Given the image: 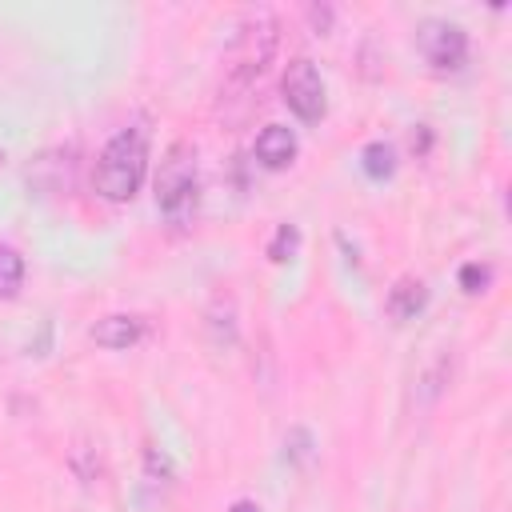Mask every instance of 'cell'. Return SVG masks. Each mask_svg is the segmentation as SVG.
I'll return each instance as SVG.
<instances>
[{
  "instance_id": "cell-10",
  "label": "cell",
  "mask_w": 512,
  "mask_h": 512,
  "mask_svg": "<svg viewBox=\"0 0 512 512\" xmlns=\"http://www.w3.org/2000/svg\"><path fill=\"white\" fill-rule=\"evenodd\" d=\"M24 284V256L12 244H0V296H16Z\"/></svg>"
},
{
  "instance_id": "cell-7",
  "label": "cell",
  "mask_w": 512,
  "mask_h": 512,
  "mask_svg": "<svg viewBox=\"0 0 512 512\" xmlns=\"http://www.w3.org/2000/svg\"><path fill=\"white\" fill-rule=\"evenodd\" d=\"M252 152H256V160L268 172H280V168H288L296 160L300 144H296V132L288 124H264L260 136H256V144H252Z\"/></svg>"
},
{
  "instance_id": "cell-14",
  "label": "cell",
  "mask_w": 512,
  "mask_h": 512,
  "mask_svg": "<svg viewBox=\"0 0 512 512\" xmlns=\"http://www.w3.org/2000/svg\"><path fill=\"white\" fill-rule=\"evenodd\" d=\"M488 280H492V268H488V264H464V268H460V288L472 292V296L484 292Z\"/></svg>"
},
{
  "instance_id": "cell-2",
  "label": "cell",
  "mask_w": 512,
  "mask_h": 512,
  "mask_svg": "<svg viewBox=\"0 0 512 512\" xmlns=\"http://www.w3.org/2000/svg\"><path fill=\"white\" fill-rule=\"evenodd\" d=\"M144 172H148V132L144 128H120L104 152L96 156V172H92V184L104 200L112 204H124L140 192L144 184Z\"/></svg>"
},
{
  "instance_id": "cell-3",
  "label": "cell",
  "mask_w": 512,
  "mask_h": 512,
  "mask_svg": "<svg viewBox=\"0 0 512 512\" xmlns=\"http://www.w3.org/2000/svg\"><path fill=\"white\" fill-rule=\"evenodd\" d=\"M156 208L168 216V220H184L192 208H196V196H200V168H196V148L188 140H176L168 144L160 168H156Z\"/></svg>"
},
{
  "instance_id": "cell-9",
  "label": "cell",
  "mask_w": 512,
  "mask_h": 512,
  "mask_svg": "<svg viewBox=\"0 0 512 512\" xmlns=\"http://www.w3.org/2000/svg\"><path fill=\"white\" fill-rule=\"evenodd\" d=\"M448 372H452V360H448V356H440V360H432V364L424 368V376L416 380V408H432V404L444 396Z\"/></svg>"
},
{
  "instance_id": "cell-4",
  "label": "cell",
  "mask_w": 512,
  "mask_h": 512,
  "mask_svg": "<svg viewBox=\"0 0 512 512\" xmlns=\"http://www.w3.org/2000/svg\"><path fill=\"white\" fill-rule=\"evenodd\" d=\"M280 92H284V104H288V112L296 120H304V124L324 120L328 96H324V80H320V72H316V64L308 56H296L288 64V72L280 80Z\"/></svg>"
},
{
  "instance_id": "cell-5",
  "label": "cell",
  "mask_w": 512,
  "mask_h": 512,
  "mask_svg": "<svg viewBox=\"0 0 512 512\" xmlns=\"http://www.w3.org/2000/svg\"><path fill=\"white\" fill-rule=\"evenodd\" d=\"M416 44L436 72H460L468 60V32L452 20H424L416 28Z\"/></svg>"
},
{
  "instance_id": "cell-8",
  "label": "cell",
  "mask_w": 512,
  "mask_h": 512,
  "mask_svg": "<svg viewBox=\"0 0 512 512\" xmlns=\"http://www.w3.org/2000/svg\"><path fill=\"white\" fill-rule=\"evenodd\" d=\"M424 304H428V288H424V280H416V276H400V280L388 288V300H384V308H388V316H392L396 324L412 320Z\"/></svg>"
},
{
  "instance_id": "cell-1",
  "label": "cell",
  "mask_w": 512,
  "mask_h": 512,
  "mask_svg": "<svg viewBox=\"0 0 512 512\" xmlns=\"http://www.w3.org/2000/svg\"><path fill=\"white\" fill-rule=\"evenodd\" d=\"M280 48V20L268 12H256L240 24L228 56H224V84H220V104L228 100H248V92L264 80Z\"/></svg>"
},
{
  "instance_id": "cell-15",
  "label": "cell",
  "mask_w": 512,
  "mask_h": 512,
  "mask_svg": "<svg viewBox=\"0 0 512 512\" xmlns=\"http://www.w3.org/2000/svg\"><path fill=\"white\" fill-rule=\"evenodd\" d=\"M144 468H148V476L172 480V464H168V456H164V452H156V448H144Z\"/></svg>"
},
{
  "instance_id": "cell-6",
  "label": "cell",
  "mask_w": 512,
  "mask_h": 512,
  "mask_svg": "<svg viewBox=\"0 0 512 512\" xmlns=\"http://www.w3.org/2000/svg\"><path fill=\"white\" fill-rule=\"evenodd\" d=\"M148 332V320L144 316H132V312H112V316H100L88 336L100 344V348H112V352H124V348H136Z\"/></svg>"
},
{
  "instance_id": "cell-16",
  "label": "cell",
  "mask_w": 512,
  "mask_h": 512,
  "mask_svg": "<svg viewBox=\"0 0 512 512\" xmlns=\"http://www.w3.org/2000/svg\"><path fill=\"white\" fill-rule=\"evenodd\" d=\"M308 20H312L316 32H328V24H332V8H328V4H324V8L312 4V8H308Z\"/></svg>"
},
{
  "instance_id": "cell-11",
  "label": "cell",
  "mask_w": 512,
  "mask_h": 512,
  "mask_svg": "<svg viewBox=\"0 0 512 512\" xmlns=\"http://www.w3.org/2000/svg\"><path fill=\"white\" fill-rule=\"evenodd\" d=\"M360 160H364V172H368L372 180H388V176L396 172V152H392V144H384V140H372Z\"/></svg>"
},
{
  "instance_id": "cell-17",
  "label": "cell",
  "mask_w": 512,
  "mask_h": 512,
  "mask_svg": "<svg viewBox=\"0 0 512 512\" xmlns=\"http://www.w3.org/2000/svg\"><path fill=\"white\" fill-rule=\"evenodd\" d=\"M232 512H260V504H256V500H236Z\"/></svg>"
},
{
  "instance_id": "cell-13",
  "label": "cell",
  "mask_w": 512,
  "mask_h": 512,
  "mask_svg": "<svg viewBox=\"0 0 512 512\" xmlns=\"http://www.w3.org/2000/svg\"><path fill=\"white\" fill-rule=\"evenodd\" d=\"M284 456L304 468V464L312 460V432H308V428H288V436H284Z\"/></svg>"
},
{
  "instance_id": "cell-12",
  "label": "cell",
  "mask_w": 512,
  "mask_h": 512,
  "mask_svg": "<svg viewBox=\"0 0 512 512\" xmlns=\"http://www.w3.org/2000/svg\"><path fill=\"white\" fill-rule=\"evenodd\" d=\"M296 248H300V228H296V224H280L276 236H272V244H268V256H272L276 264H284V260L296 256Z\"/></svg>"
}]
</instances>
